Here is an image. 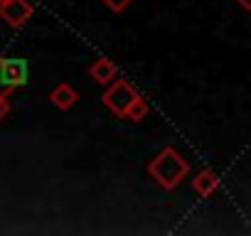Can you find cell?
Listing matches in <instances>:
<instances>
[{"mask_svg": "<svg viewBox=\"0 0 251 236\" xmlns=\"http://www.w3.org/2000/svg\"><path fill=\"white\" fill-rule=\"evenodd\" d=\"M190 172V163L175 150V148H163L151 163H148V175L163 187V189H175Z\"/></svg>", "mask_w": 251, "mask_h": 236, "instance_id": "6da1fadb", "label": "cell"}, {"mask_svg": "<svg viewBox=\"0 0 251 236\" xmlns=\"http://www.w3.org/2000/svg\"><path fill=\"white\" fill-rule=\"evenodd\" d=\"M136 96H138V91H136L128 81H126V79H113V81L106 84V91H103V96H101V103H103L116 118H123Z\"/></svg>", "mask_w": 251, "mask_h": 236, "instance_id": "7a4b0ae2", "label": "cell"}, {"mask_svg": "<svg viewBox=\"0 0 251 236\" xmlns=\"http://www.w3.org/2000/svg\"><path fill=\"white\" fill-rule=\"evenodd\" d=\"M27 81V62L20 57H0V89L15 91Z\"/></svg>", "mask_w": 251, "mask_h": 236, "instance_id": "3957f363", "label": "cell"}, {"mask_svg": "<svg viewBox=\"0 0 251 236\" xmlns=\"http://www.w3.org/2000/svg\"><path fill=\"white\" fill-rule=\"evenodd\" d=\"M32 13H35V8L30 0H8V3L0 5V18L15 30H20L32 18Z\"/></svg>", "mask_w": 251, "mask_h": 236, "instance_id": "277c9868", "label": "cell"}, {"mask_svg": "<svg viewBox=\"0 0 251 236\" xmlns=\"http://www.w3.org/2000/svg\"><path fill=\"white\" fill-rule=\"evenodd\" d=\"M217 187H219V177H217V172L209 170V167L200 170V172L192 177V189H195L202 199H209V197L217 192Z\"/></svg>", "mask_w": 251, "mask_h": 236, "instance_id": "5b68a950", "label": "cell"}, {"mask_svg": "<svg viewBox=\"0 0 251 236\" xmlns=\"http://www.w3.org/2000/svg\"><path fill=\"white\" fill-rule=\"evenodd\" d=\"M50 101H52L59 111H69V108L79 101V91H76L72 84L62 81V84H57V86L50 91Z\"/></svg>", "mask_w": 251, "mask_h": 236, "instance_id": "8992f818", "label": "cell"}, {"mask_svg": "<svg viewBox=\"0 0 251 236\" xmlns=\"http://www.w3.org/2000/svg\"><path fill=\"white\" fill-rule=\"evenodd\" d=\"M86 71H89V76H91L96 84H103V86H106L108 81H113V79H116V74H118L116 64H113L108 57H99V59H96Z\"/></svg>", "mask_w": 251, "mask_h": 236, "instance_id": "52a82bcc", "label": "cell"}, {"mask_svg": "<svg viewBox=\"0 0 251 236\" xmlns=\"http://www.w3.org/2000/svg\"><path fill=\"white\" fill-rule=\"evenodd\" d=\"M148 116V101L138 94L136 98H133V103L128 106V111H126V121H131V123H141L143 121V118Z\"/></svg>", "mask_w": 251, "mask_h": 236, "instance_id": "ba28073f", "label": "cell"}, {"mask_svg": "<svg viewBox=\"0 0 251 236\" xmlns=\"http://www.w3.org/2000/svg\"><path fill=\"white\" fill-rule=\"evenodd\" d=\"M101 3H103L111 13H116V15H118V13H123L126 8H128V5H133L136 0H101Z\"/></svg>", "mask_w": 251, "mask_h": 236, "instance_id": "9c48e42d", "label": "cell"}, {"mask_svg": "<svg viewBox=\"0 0 251 236\" xmlns=\"http://www.w3.org/2000/svg\"><path fill=\"white\" fill-rule=\"evenodd\" d=\"M10 91H0V123L5 121V116L10 113V101H8Z\"/></svg>", "mask_w": 251, "mask_h": 236, "instance_id": "30bf717a", "label": "cell"}, {"mask_svg": "<svg viewBox=\"0 0 251 236\" xmlns=\"http://www.w3.org/2000/svg\"><path fill=\"white\" fill-rule=\"evenodd\" d=\"M236 3L241 5V10H246V13L251 10V0H236Z\"/></svg>", "mask_w": 251, "mask_h": 236, "instance_id": "8fae6325", "label": "cell"}, {"mask_svg": "<svg viewBox=\"0 0 251 236\" xmlns=\"http://www.w3.org/2000/svg\"><path fill=\"white\" fill-rule=\"evenodd\" d=\"M3 3H8V0H0V5H3Z\"/></svg>", "mask_w": 251, "mask_h": 236, "instance_id": "7c38bea8", "label": "cell"}]
</instances>
